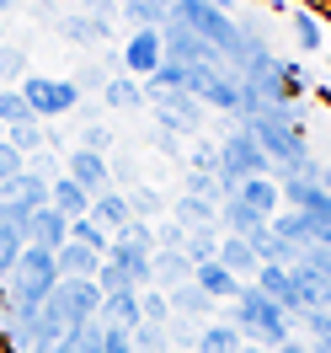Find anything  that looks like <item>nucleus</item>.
<instances>
[{"instance_id": "b1692460", "label": "nucleus", "mask_w": 331, "mask_h": 353, "mask_svg": "<svg viewBox=\"0 0 331 353\" xmlns=\"http://www.w3.org/2000/svg\"><path fill=\"white\" fill-rule=\"evenodd\" d=\"M70 241H75V246H86V252H96V257H107L112 236H107V230H102L96 220H70Z\"/></svg>"}, {"instance_id": "72a5a7b5", "label": "nucleus", "mask_w": 331, "mask_h": 353, "mask_svg": "<svg viewBox=\"0 0 331 353\" xmlns=\"http://www.w3.org/2000/svg\"><path fill=\"white\" fill-rule=\"evenodd\" d=\"M193 172H220V145H193Z\"/></svg>"}, {"instance_id": "423d86ee", "label": "nucleus", "mask_w": 331, "mask_h": 353, "mask_svg": "<svg viewBox=\"0 0 331 353\" xmlns=\"http://www.w3.org/2000/svg\"><path fill=\"white\" fill-rule=\"evenodd\" d=\"M65 176L86 193V199H102V193H112V166L107 155H91V150H70L65 155Z\"/></svg>"}, {"instance_id": "a878e982", "label": "nucleus", "mask_w": 331, "mask_h": 353, "mask_svg": "<svg viewBox=\"0 0 331 353\" xmlns=\"http://www.w3.org/2000/svg\"><path fill=\"white\" fill-rule=\"evenodd\" d=\"M129 348H134V353H171V337H166V327L139 321V327L129 332Z\"/></svg>"}, {"instance_id": "f257e3e1", "label": "nucleus", "mask_w": 331, "mask_h": 353, "mask_svg": "<svg viewBox=\"0 0 331 353\" xmlns=\"http://www.w3.org/2000/svg\"><path fill=\"white\" fill-rule=\"evenodd\" d=\"M166 11H171V22H182L193 38H203V43L220 54V65L235 75V65H241V54H246V32L224 6H214V0H177V6H166Z\"/></svg>"}, {"instance_id": "4468645a", "label": "nucleus", "mask_w": 331, "mask_h": 353, "mask_svg": "<svg viewBox=\"0 0 331 353\" xmlns=\"http://www.w3.org/2000/svg\"><path fill=\"white\" fill-rule=\"evenodd\" d=\"M0 199L17 203V209H27V214H38V209H48V176L22 172L17 182H6V193H0Z\"/></svg>"}, {"instance_id": "c756f323", "label": "nucleus", "mask_w": 331, "mask_h": 353, "mask_svg": "<svg viewBox=\"0 0 331 353\" xmlns=\"http://www.w3.org/2000/svg\"><path fill=\"white\" fill-rule=\"evenodd\" d=\"M134 209V220H145L150 225V214H160V199H155V188H134V193H123Z\"/></svg>"}, {"instance_id": "9b49d317", "label": "nucleus", "mask_w": 331, "mask_h": 353, "mask_svg": "<svg viewBox=\"0 0 331 353\" xmlns=\"http://www.w3.org/2000/svg\"><path fill=\"white\" fill-rule=\"evenodd\" d=\"M171 225H177L182 236H193V230H220V209H214V203H203V199H187V193H182V199L171 203Z\"/></svg>"}, {"instance_id": "7ed1b4c3", "label": "nucleus", "mask_w": 331, "mask_h": 353, "mask_svg": "<svg viewBox=\"0 0 331 353\" xmlns=\"http://www.w3.org/2000/svg\"><path fill=\"white\" fill-rule=\"evenodd\" d=\"M59 284V263H54V252L43 246H22V257L17 268L6 273V300H11V316H38L43 300L54 294Z\"/></svg>"}, {"instance_id": "f704fd0d", "label": "nucleus", "mask_w": 331, "mask_h": 353, "mask_svg": "<svg viewBox=\"0 0 331 353\" xmlns=\"http://www.w3.org/2000/svg\"><path fill=\"white\" fill-rule=\"evenodd\" d=\"M273 353H310V343H294V337H288L284 348H273Z\"/></svg>"}, {"instance_id": "a211bd4d", "label": "nucleus", "mask_w": 331, "mask_h": 353, "mask_svg": "<svg viewBox=\"0 0 331 353\" xmlns=\"http://www.w3.org/2000/svg\"><path fill=\"white\" fill-rule=\"evenodd\" d=\"M193 284H198L203 294L214 300V305H220V300H235V294H241V279H230V273H224L220 263H198V268H193Z\"/></svg>"}, {"instance_id": "f3484780", "label": "nucleus", "mask_w": 331, "mask_h": 353, "mask_svg": "<svg viewBox=\"0 0 331 353\" xmlns=\"http://www.w3.org/2000/svg\"><path fill=\"white\" fill-rule=\"evenodd\" d=\"M86 220H96L107 236H118L123 225H134V209H129V199L112 188V193H102V199H91V214H86Z\"/></svg>"}, {"instance_id": "dca6fc26", "label": "nucleus", "mask_w": 331, "mask_h": 353, "mask_svg": "<svg viewBox=\"0 0 331 353\" xmlns=\"http://www.w3.org/2000/svg\"><path fill=\"white\" fill-rule=\"evenodd\" d=\"M166 305H171V321H203V316H214V300H209L193 279L171 289V294H166Z\"/></svg>"}, {"instance_id": "2f4dec72", "label": "nucleus", "mask_w": 331, "mask_h": 353, "mask_svg": "<svg viewBox=\"0 0 331 353\" xmlns=\"http://www.w3.org/2000/svg\"><path fill=\"white\" fill-rule=\"evenodd\" d=\"M299 327L310 332V343H315V337H331V310H299Z\"/></svg>"}, {"instance_id": "ddd939ff", "label": "nucleus", "mask_w": 331, "mask_h": 353, "mask_svg": "<svg viewBox=\"0 0 331 353\" xmlns=\"http://www.w3.org/2000/svg\"><path fill=\"white\" fill-rule=\"evenodd\" d=\"M48 209H54V214H65V220H86V214H91V199L70 182L65 172H59V176H48Z\"/></svg>"}, {"instance_id": "7c9ffc66", "label": "nucleus", "mask_w": 331, "mask_h": 353, "mask_svg": "<svg viewBox=\"0 0 331 353\" xmlns=\"http://www.w3.org/2000/svg\"><path fill=\"white\" fill-rule=\"evenodd\" d=\"M22 236H17V230H6V225H0V279H6V273H11V268H17V257H22Z\"/></svg>"}, {"instance_id": "aec40b11", "label": "nucleus", "mask_w": 331, "mask_h": 353, "mask_svg": "<svg viewBox=\"0 0 331 353\" xmlns=\"http://www.w3.org/2000/svg\"><path fill=\"white\" fill-rule=\"evenodd\" d=\"M241 332L230 327V321H209V327L193 337V353H241Z\"/></svg>"}, {"instance_id": "6e6552de", "label": "nucleus", "mask_w": 331, "mask_h": 353, "mask_svg": "<svg viewBox=\"0 0 331 353\" xmlns=\"http://www.w3.org/2000/svg\"><path fill=\"white\" fill-rule=\"evenodd\" d=\"M251 289H262L273 305L284 310V316H299V294H294V279H288V268H273L262 263L257 268V279H251Z\"/></svg>"}, {"instance_id": "393cba45", "label": "nucleus", "mask_w": 331, "mask_h": 353, "mask_svg": "<svg viewBox=\"0 0 331 353\" xmlns=\"http://www.w3.org/2000/svg\"><path fill=\"white\" fill-rule=\"evenodd\" d=\"M6 145L27 161V155H38L48 145V134H43V123H22V129H6Z\"/></svg>"}, {"instance_id": "f8f14e48", "label": "nucleus", "mask_w": 331, "mask_h": 353, "mask_svg": "<svg viewBox=\"0 0 331 353\" xmlns=\"http://www.w3.org/2000/svg\"><path fill=\"white\" fill-rule=\"evenodd\" d=\"M65 241H70V220H65V214H54V209H38V214L27 220V246L59 252Z\"/></svg>"}, {"instance_id": "bb28decb", "label": "nucleus", "mask_w": 331, "mask_h": 353, "mask_svg": "<svg viewBox=\"0 0 331 353\" xmlns=\"http://www.w3.org/2000/svg\"><path fill=\"white\" fill-rule=\"evenodd\" d=\"M294 38H299L305 54H315V48L326 43V22H321V17H310V11H294Z\"/></svg>"}, {"instance_id": "5701e85b", "label": "nucleus", "mask_w": 331, "mask_h": 353, "mask_svg": "<svg viewBox=\"0 0 331 353\" xmlns=\"http://www.w3.org/2000/svg\"><path fill=\"white\" fill-rule=\"evenodd\" d=\"M22 123H38L32 108H27V97L17 86H0V129H22Z\"/></svg>"}, {"instance_id": "20e7f679", "label": "nucleus", "mask_w": 331, "mask_h": 353, "mask_svg": "<svg viewBox=\"0 0 331 353\" xmlns=\"http://www.w3.org/2000/svg\"><path fill=\"white\" fill-rule=\"evenodd\" d=\"M27 97V108H32V118L43 123V118H65V112L81 108V81H59V75H22V86H17Z\"/></svg>"}, {"instance_id": "c9c22d12", "label": "nucleus", "mask_w": 331, "mask_h": 353, "mask_svg": "<svg viewBox=\"0 0 331 353\" xmlns=\"http://www.w3.org/2000/svg\"><path fill=\"white\" fill-rule=\"evenodd\" d=\"M310 353H331V337H315V343H310Z\"/></svg>"}, {"instance_id": "cd10ccee", "label": "nucleus", "mask_w": 331, "mask_h": 353, "mask_svg": "<svg viewBox=\"0 0 331 353\" xmlns=\"http://www.w3.org/2000/svg\"><path fill=\"white\" fill-rule=\"evenodd\" d=\"M22 70H27V54L17 43H0V86H22Z\"/></svg>"}, {"instance_id": "f03ea898", "label": "nucleus", "mask_w": 331, "mask_h": 353, "mask_svg": "<svg viewBox=\"0 0 331 353\" xmlns=\"http://www.w3.org/2000/svg\"><path fill=\"white\" fill-rule=\"evenodd\" d=\"M230 327L241 332V343L246 348H284L288 343V332H294V316H284V310L267 300L262 289H251L241 284V294L230 300Z\"/></svg>"}, {"instance_id": "2eb2a0df", "label": "nucleus", "mask_w": 331, "mask_h": 353, "mask_svg": "<svg viewBox=\"0 0 331 353\" xmlns=\"http://www.w3.org/2000/svg\"><path fill=\"white\" fill-rule=\"evenodd\" d=\"M187 279H193V263H187L182 252H155V257H150V289L171 294V289L187 284Z\"/></svg>"}, {"instance_id": "c85d7f7f", "label": "nucleus", "mask_w": 331, "mask_h": 353, "mask_svg": "<svg viewBox=\"0 0 331 353\" xmlns=\"http://www.w3.org/2000/svg\"><path fill=\"white\" fill-rule=\"evenodd\" d=\"M139 316H145L150 327H171V305H166V294H160V289H145V294H139Z\"/></svg>"}, {"instance_id": "39448f33", "label": "nucleus", "mask_w": 331, "mask_h": 353, "mask_svg": "<svg viewBox=\"0 0 331 353\" xmlns=\"http://www.w3.org/2000/svg\"><path fill=\"white\" fill-rule=\"evenodd\" d=\"M145 102L155 108L160 134H171V139L203 129V102H198V97H187V91H145Z\"/></svg>"}, {"instance_id": "0eeeda50", "label": "nucleus", "mask_w": 331, "mask_h": 353, "mask_svg": "<svg viewBox=\"0 0 331 353\" xmlns=\"http://www.w3.org/2000/svg\"><path fill=\"white\" fill-rule=\"evenodd\" d=\"M160 32H129V43H123V70H129V81H150L155 70H160Z\"/></svg>"}, {"instance_id": "9d476101", "label": "nucleus", "mask_w": 331, "mask_h": 353, "mask_svg": "<svg viewBox=\"0 0 331 353\" xmlns=\"http://www.w3.org/2000/svg\"><path fill=\"white\" fill-rule=\"evenodd\" d=\"M139 321H145V316H139V289H123V294H102V310H96V327L134 332Z\"/></svg>"}, {"instance_id": "4c0bfd02", "label": "nucleus", "mask_w": 331, "mask_h": 353, "mask_svg": "<svg viewBox=\"0 0 331 353\" xmlns=\"http://www.w3.org/2000/svg\"><path fill=\"white\" fill-rule=\"evenodd\" d=\"M241 353H267V348H241Z\"/></svg>"}, {"instance_id": "58836bf2", "label": "nucleus", "mask_w": 331, "mask_h": 353, "mask_svg": "<svg viewBox=\"0 0 331 353\" xmlns=\"http://www.w3.org/2000/svg\"><path fill=\"white\" fill-rule=\"evenodd\" d=\"M171 353H193V348H171Z\"/></svg>"}, {"instance_id": "1a4fd4ad", "label": "nucleus", "mask_w": 331, "mask_h": 353, "mask_svg": "<svg viewBox=\"0 0 331 353\" xmlns=\"http://www.w3.org/2000/svg\"><path fill=\"white\" fill-rule=\"evenodd\" d=\"M235 199H241L257 220H267V225H273V214H284V193H278V182H273V176H251V182H241V188H235Z\"/></svg>"}, {"instance_id": "a19ab883", "label": "nucleus", "mask_w": 331, "mask_h": 353, "mask_svg": "<svg viewBox=\"0 0 331 353\" xmlns=\"http://www.w3.org/2000/svg\"><path fill=\"white\" fill-rule=\"evenodd\" d=\"M326 70H331V59H326Z\"/></svg>"}, {"instance_id": "ea45409f", "label": "nucleus", "mask_w": 331, "mask_h": 353, "mask_svg": "<svg viewBox=\"0 0 331 353\" xmlns=\"http://www.w3.org/2000/svg\"><path fill=\"white\" fill-rule=\"evenodd\" d=\"M0 139H6V129H0Z\"/></svg>"}, {"instance_id": "4be33fe9", "label": "nucleus", "mask_w": 331, "mask_h": 353, "mask_svg": "<svg viewBox=\"0 0 331 353\" xmlns=\"http://www.w3.org/2000/svg\"><path fill=\"white\" fill-rule=\"evenodd\" d=\"M102 97H107V108H118V112H134V108H145V86H139V81H129V75L107 81V86H102Z\"/></svg>"}, {"instance_id": "473e14b6", "label": "nucleus", "mask_w": 331, "mask_h": 353, "mask_svg": "<svg viewBox=\"0 0 331 353\" xmlns=\"http://www.w3.org/2000/svg\"><path fill=\"white\" fill-rule=\"evenodd\" d=\"M107 145H112V134L102 129V123H91V129H81V145H75V150H91V155H107Z\"/></svg>"}, {"instance_id": "412c9836", "label": "nucleus", "mask_w": 331, "mask_h": 353, "mask_svg": "<svg viewBox=\"0 0 331 353\" xmlns=\"http://www.w3.org/2000/svg\"><path fill=\"white\" fill-rule=\"evenodd\" d=\"M123 17L134 22V32H160L171 11H166L160 0H129V6H123Z\"/></svg>"}, {"instance_id": "6ab92c4d", "label": "nucleus", "mask_w": 331, "mask_h": 353, "mask_svg": "<svg viewBox=\"0 0 331 353\" xmlns=\"http://www.w3.org/2000/svg\"><path fill=\"white\" fill-rule=\"evenodd\" d=\"M54 263H59V279H96L102 257L86 252V246H75V241H65L59 252H54Z\"/></svg>"}, {"instance_id": "e433bc0d", "label": "nucleus", "mask_w": 331, "mask_h": 353, "mask_svg": "<svg viewBox=\"0 0 331 353\" xmlns=\"http://www.w3.org/2000/svg\"><path fill=\"white\" fill-rule=\"evenodd\" d=\"M321 188H326V193H331V166H326V172H321Z\"/></svg>"}]
</instances>
